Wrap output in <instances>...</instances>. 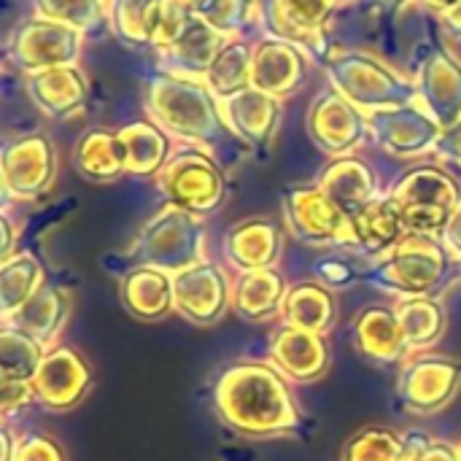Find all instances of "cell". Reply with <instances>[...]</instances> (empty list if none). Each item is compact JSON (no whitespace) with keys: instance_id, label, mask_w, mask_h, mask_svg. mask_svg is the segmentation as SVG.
Here are the masks:
<instances>
[{"instance_id":"6da1fadb","label":"cell","mask_w":461,"mask_h":461,"mask_svg":"<svg viewBox=\"0 0 461 461\" xmlns=\"http://www.w3.org/2000/svg\"><path fill=\"white\" fill-rule=\"evenodd\" d=\"M213 405L219 419L240 438H308V419L289 389V378H284L273 365H230L213 386Z\"/></svg>"},{"instance_id":"7a4b0ae2","label":"cell","mask_w":461,"mask_h":461,"mask_svg":"<svg viewBox=\"0 0 461 461\" xmlns=\"http://www.w3.org/2000/svg\"><path fill=\"white\" fill-rule=\"evenodd\" d=\"M146 111L170 138L211 151L216 159L224 151H249L227 127L219 100L200 78L159 70L146 84Z\"/></svg>"},{"instance_id":"3957f363","label":"cell","mask_w":461,"mask_h":461,"mask_svg":"<svg viewBox=\"0 0 461 461\" xmlns=\"http://www.w3.org/2000/svg\"><path fill=\"white\" fill-rule=\"evenodd\" d=\"M381 292L402 297H440L456 278L461 265L451 257L446 243L435 235L408 232L373 270L362 276Z\"/></svg>"},{"instance_id":"277c9868","label":"cell","mask_w":461,"mask_h":461,"mask_svg":"<svg viewBox=\"0 0 461 461\" xmlns=\"http://www.w3.org/2000/svg\"><path fill=\"white\" fill-rule=\"evenodd\" d=\"M332 89L359 111H386L419 100L416 81L367 51H332L324 62Z\"/></svg>"},{"instance_id":"5b68a950","label":"cell","mask_w":461,"mask_h":461,"mask_svg":"<svg viewBox=\"0 0 461 461\" xmlns=\"http://www.w3.org/2000/svg\"><path fill=\"white\" fill-rule=\"evenodd\" d=\"M132 267H154L162 273H181L205 259V227L203 219L165 205L138 232L130 249Z\"/></svg>"},{"instance_id":"8992f818","label":"cell","mask_w":461,"mask_h":461,"mask_svg":"<svg viewBox=\"0 0 461 461\" xmlns=\"http://www.w3.org/2000/svg\"><path fill=\"white\" fill-rule=\"evenodd\" d=\"M157 186L167 205L189 211L200 219L216 213L230 197L224 165L211 151L186 143L170 154L167 165L157 176Z\"/></svg>"},{"instance_id":"52a82bcc","label":"cell","mask_w":461,"mask_h":461,"mask_svg":"<svg viewBox=\"0 0 461 461\" xmlns=\"http://www.w3.org/2000/svg\"><path fill=\"white\" fill-rule=\"evenodd\" d=\"M389 197L394 200L408 232L440 238L461 203V186L448 170L438 165H419L400 176L389 189Z\"/></svg>"},{"instance_id":"ba28073f","label":"cell","mask_w":461,"mask_h":461,"mask_svg":"<svg viewBox=\"0 0 461 461\" xmlns=\"http://www.w3.org/2000/svg\"><path fill=\"white\" fill-rule=\"evenodd\" d=\"M284 224L305 246L354 249L351 219L324 194L319 184H292L281 192Z\"/></svg>"},{"instance_id":"9c48e42d","label":"cell","mask_w":461,"mask_h":461,"mask_svg":"<svg viewBox=\"0 0 461 461\" xmlns=\"http://www.w3.org/2000/svg\"><path fill=\"white\" fill-rule=\"evenodd\" d=\"M338 5L330 0H265L262 19L270 38L286 41L297 46L311 62L324 68L330 51L327 27L335 16Z\"/></svg>"},{"instance_id":"30bf717a","label":"cell","mask_w":461,"mask_h":461,"mask_svg":"<svg viewBox=\"0 0 461 461\" xmlns=\"http://www.w3.org/2000/svg\"><path fill=\"white\" fill-rule=\"evenodd\" d=\"M461 389V365L443 354H413L397 378V397L413 416L440 413Z\"/></svg>"},{"instance_id":"8fae6325","label":"cell","mask_w":461,"mask_h":461,"mask_svg":"<svg viewBox=\"0 0 461 461\" xmlns=\"http://www.w3.org/2000/svg\"><path fill=\"white\" fill-rule=\"evenodd\" d=\"M81 51H84L81 30L41 16L22 22L8 43L11 62L27 76L59 65H78Z\"/></svg>"},{"instance_id":"7c38bea8","label":"cell","mask_w":461,"mask_h":461,"mask_svg":"<svg viewBox=\"0 0 461 461\" xmlns=\"http://www.w3.org/2000/svg\"><path fill=\"white\" fill-rule=\"evenodd\" d=\"M370 140L392 157L416 159L435 154L443 127L429 116V111L416 100L408 105L367 113Z\"/></svg>"},{"instance_id":"4fadbf2b","label":"cell","mask_w":461,"mask_h":461,"mask_svg":"<svg viewBox=\"0 0 461 461\" xmlns=\"http://www.w3.org/2000/svg\"><path fill=\"white\" fill-rule=\"evenodd\" d=\"M305 130L313 140V146L338 159L354 154L362 143L370 140V124L367 113L359 111L354 103H348L340 92L327 89L321 92L308 111Z\"/></svg>"},{"instance_id":"5bb4252c","label":"cell","mask_w":461,"mask_h":461,"mask_svg":"<svg viewBox=\"0 0 461 461\" xmlns=\"http://www.w3.org/2000/svg\"><path fill=\"white\" fill-rule=\"evenodd\" d=\"M219 108H221V116H224L227 127L232 130V135L259 162H267L273 154L278 130H281L284 100L249 86V89L221 100Z\"/></svg>"},{"instance_id":"9a60e30c","label":"cell","mask_w":461,"mask_h":461,"mask_svg":"<svg viewBox=\"0 0 461 461\" xmlns=\"http://www.w3.org/2000/svg\"><path fill=\"white\" fill-rule=\"evenodd\" d=\"M232 305V281L227 273L203 259L173 276V308L197 327H213Z\"/></svg>"},{"instance_id":"2e32d148","label":"cell","mask_w":461,"mask_h":461,"mask_svg":"<svg viewBox=\"0 0 461 461\" xmlns=\"http://www.w3.org/2000/svg\"><path fill=\"white\" fill-rule=\"evenodd\" d=\"M0 178L5 192L19 200H35L51 189L57 178L54 146L46 135H22L0 149Z\"/></svg>"},{"instance_id":"e0dca14e","label":"cell","mask_w":461,"mask_h":461,"mask_svg":"<svg viewBox=\"0 0 461 461\" xmlns=\"http://www.w3.org/2000/svg\"><path fill=\"white\" fill-rule=\"evenodd\" d=\"M419 103L446 130L461 116V59L446 46L432 43L416 70Z\"/></svg>"},{"instance_id":"ac0fdd59","label":"cell","mask_w":461,"mask_h":461,"mask_svg":"<svg viewBox=\"0 0 461 461\" xmlns=\"http://www.w3.org/2000/svg\"><path fill=\"white\" fill-rule=\"evenodd\" d=\"M92 386L89 365L70 348H51L46 351L35 378H32V394L54 411H68Z\"/></svg>"},{"instance_id":"d6986e66","label":"cell","mask_w":461,"mask_h":461,"mask_svg":"<svg viewBox=\"0 0 461 461\" xmlns=\"http://www.w3.org/2000/svg\"><path fill=\"white\" fill-rule=\"evenodd\" d=\"M224 257L238 273L278 267L284 257V227L273 219H246L224 235Z\"/></svg>"},{"instance_id":"ffe728a7","label":"cell","mask_w":461,"mask_h":461,"mask_svg":"<svg viewBox=\"0 0 461 461\" xmlns=\"http://www.w3.org/2000/svg\"><path fill=\"white\" fill-rule=\"evenodd\" d=\"M270 365L289 381L313 384L330 367V340L327 335L284 324L270 343Z\"/></svg>"},{"instance_id":"44dd1931","label":"cell","mask_w":461,"mask_h":461,"mask_svg":"<svg viewBox=\"0 0 461 461\" xmlns=\"http://www.w3.org/2000/svg\"><path fill=\"white\" fill-rule=\"evenodd\" d=\"M305 62H311V59L297 46L267 35L254 43L251 86L265 95H273L278 100H286L303 86Z\"/></svg>"},{"instance_id":"7402d4cb","label":"cell","mask_w":461,"mask_h":461,"mask_svg":"<svg viewBox=\"0 0 461 461\" xmlns=\"http://www.w3.org/2000/svg\"><path fill=\"white\" fill-rule=\"evenodd\" d=\"M230 38L216 32L213 27H208L203 19H197L194 14L189 16L186 27L181 30V35L157 51L159 57V68L176 76H186V78H205L208 68L213 65L216 54L224 49Z\"/></svg>"},{"instance_id":"603a6c76","label":"cell","mask_w":461,"mask_h":461,"mask_svg":"<svg viewBox=\"0 0 461 461\" xmlns=\"http://www.w3.org/2000/svg\"><path fill=\"white\" fill-rule=\"evenodd\" d=\"M316 184L324 189V194H327L348 219H354L357 213H362V211L381 194L375 170H373L365 159H359V157H354V154L332 159V162L321 170V176H319Z\"/></svg>"},{"instance_id":"cb8c5ba5","label":"cell","mask_w":461,"mask_h":461,"mask_svg":"<svg viewBox=\"0 0 461 461\" xmlns=\"http://www.w3.org/2000/svg\"><path fill=\"white\" fill-rule=\"evenodd\" d=\"M354 348L373 365L405 362L411 348L402 335L400 319L389 305H370L354 319Z\"/></svg>"},{"instance_id":"d4e9b609","label":"cell","mask_w":461,"mask_h":461,"mask_svg":"<svg viewBox=\"0 0 461 461\" xmlns=\"http://www.w3.org/2000/svg\"><path fill=\"white\" fill-rule=\"evenodd\" d=\"M27 89L35 105L51 119H70L89 100V81L78 65H59L27 76Z\"/></svg>"},{"instance_id":"484cf974","label":"cell","mask_w":461,"mask_h":461,"mask_svg":"<svg viewBox=\"0 0 461 461\" xmlns=\"http://www.w3.org/2000/svg\"><path fill=\"white\" fill-rule=\"evenodd\" d=\"M354 224V249L359 257L378 262L384 259L405 235V224L402 216L394 205V200L389 197V192H381L362 213H357L351 219Z\"/></svg>"},{"instance_id":"4316f807","label":"cell","mask_w":461,"mask_h":461,"mask_svg":"<svg viewBox=\"0 0 461 461\" xmlns=\"http://www.w3.org/2000/svg\"><path fill=\"white\" fill-rule=\"evenodd\" d=\"M286 289V278L278 267L238 273V278L232 281V308L240 319L251 324L278 319Z\"/></svg>"},{"instance_id":"83f0119b","label":"cell","mask_w":461,"mask_h":461,"mask_svg":"<svg viewBox=\"0 0 461 461\" xmlns=\"http://www.w3.org/2000/svg\"><path fill=\"white\" fill-rule=\"evenodd\" d=\"M122 305L140 321H159L173 308V276L154 267H130L119 286Z\"/></svg>"},{"instance_id":"f1b7e54d","label":"cell","mask_w":461,"mask_h":461,"mask_svg":"<svg viewBox=\"0 0 461 461\" xmlns=\"http://www.w3.org/2000/svg\"><path fill=\"white\" fill-rule=\"evenodd\" d=\"M278 319L286 327L327 335L338 321V300L321 281H300L286 289Z\"/></svg>"},{"instance_id":"f546056e","label":"cell","mask_w":461,"mask_h":461,"mask_svg":"<svg viewBox=\"0 0 461 461\" xmlns=\"http://www.w3.org/2000/svg\"><path fill=\"white\" fill-rule=\"evenodd\" d=\"M170 0H111L108 24L130 49H157Z\"/></svg>"},{"instance_id":"4dcf8cb0","label":"cell","mask_w":461,"mask_h":461,"mask_svg":"<svg viewBox=\"0 0 461 461\" xmlns=\"http://www.w3.org/2000/svg\"><path fill=\"white\" fill-rule=\"evenodd\" d=\"M116 132H119V140L124 146L127 173L138 176V178H157L173 154L170 135L159 124H154L151 119L130 122Z\"/></svg>"},{"instance_id":"1f68e13d","label":"cell","mask_w":461,"mask_h":461,"mask_svg":"<svg viewBox=\"0 0 461 461\" xmlns=\"http://www.w3.org/2000/svg\"><path fill=\"white\" fill-rule=\"evenodd\" d=\"M68 316H70V297L57 286L41 284V289L22 305V311H16L8 319V324L27 332L38 343L51 346L59 330L65 327Z\"/></svg>"},{"instance_id":"d6a6232c","label":"cell","mask_w":461,"mask_h":461,"mask_svg":"<svg viewBox=\"0 0 461 461\" xmlns=\"http://www.w3.org/2000/svg\"><path fill=\"white\" fill-rule=\"evenodd\" d=\"M73 165L84 178L97 181V184H108L124 176L127 162H124V146L119 140V132H111L103 127L86 130L76 143Z\"/></svg>"},{"instance_id":"836d02e7","label":"cell","mask_w":461,"mask_h":461,"mask_svg":"<svg viewBox=\"0 0 461 461\" xmlns=\"http://www.w3.org/2000/svg\"><path fill=\"white\" fill-rule=\"evenodd\" d=\"M392 308L400 319L411 354L432 348L446 335L448 313L440 297H402Z\"/></svg>"},{"instance_id":"e575fe53","label":"cell","mask_w":461,"mask_h":461,"mask_svg":"<svg viewBox=\"0 0 461 461\" xmlns=\"http://www.w3.org/2000/svg\"><path fill=\"white\" fill-rule=\"evenodd\" d=\"M251 62H254V43L246 38H230L224 49L216 54L203 81L221 103L251 86Z\"/></svg>"},{"instance_id":"d590c367","label":"cell","mask_w":461,"mask_h":461,"mask_svg":"<svg viewBox=\"0 0 461 461\" xmlns=\"http://www.w3.org/2000/svg\"><path fill=\"white\" fill-rule=\"evenodd\" d=\"M43 267L30 251H16L0 262V319H11L41 289Z\"/></svg>"},{"instance_id":"8d00e7d4","label":"cell","mask_w":461,"mask_h":461,"mask_svg":"<svg viewBox=\"0 0 461 461\" xmlns=\"http://www.w3.org/2000/svg\"><path fill=\"white\" fill-rule=\"evenodd\" d=\"M43 343L30 338L27 332L16 327H3L0 330V373L14 381L32 384L41 362H43Z\"/></svg>"},{"instance_id":"74e56055","label":"cell","mask_w":461,"mask_h":461,"mask_svg":"<svg viewBox=\"0 0 461 461\" xmlns=\"http://www.w3.org/2000/svg\"><path fill=\"white\" fill-rule=\"evenodd\" d=\"M405 435L389 427H365L346 446L340 461H405Z\"/></svg>"},{"instance_id":"f35d334b","label":"cell","mask_w":461,"mask_h":461,"mask_svg":"<svg viewBox=\"0 0 461 461\" xmlns=\"http://www.w3.org/2000/svg\"><path fill=\"white\" fill-rule=\"evenodd\" d=\"M189 8L197 19L227 38H240V32L257 19V0H192Z\"/></svg>"},{"instance_id":"ab89813d","label":"cell","mask_w":461,"mask_h":461,"mask_svg":"<svg viewBox=\"0 0 461 461\" xmlns=\"http://www.w3.org/2000/svg\"><path fill=\"white\" fill-rule=\"evenodd\" d=\"M32 5L35 16L76 27L84 35L97 32L108 22L103 0H32Z\"/></svg>"},{"instance_id":"60d3db41","label":"cell","mask_w":461,"mask_h":461,"mask_svg":"<svg viewBox=\"0 0 461 461\" xmlns=\"http://www.w3.org/2000/svg\"><path fill=\"white\" fill-rule=\"evenodd\" d=\"M405 446H408L405 461H461L456 446L446 440H435L427 432H405Z\"/></svg>"},{"instance_id":"b9f144b4","label":"cell","mask_w":461,"mask_h":461,"mask_svg":"<svg viewBox=\"0 0 461 461\" xmlns=\"http://www.w3.org/2000/svg\"><path fill=\"white\" fill-rule=\"evenodd\" d=\"M14 461H68L62 446L49 435H27L16 443Z\"/></svg>"},{"instance_id":"7bdbcfd3","label":"cell","mask_w":461,"mask_h":461,"mask_svg":"<svg viewBox=\"0 0 461 461\" xmlns=\"http://www.w3.org/2000/svg\"><path fill=\"white\" fill-rule=\"evenodd\" d=\"M359 278H362V276L357 273V267H351V265L343 262V259L327 257V259L316 262V281H321V284L330 286V289L354 284V281H359Z\"/></svg>"},{"instance_id":"ee69618b","label":"cell","mask_w":461,"mask_h":461,"mask_svg":"<svg viewBox=\"0 0 461 461\" xmlns=\"http://www.w3.org/2000/svg\"><path fill=\"white\" fill-rule=\"evenodd\" d=\"M32 397H35V394H32V384L14 381V378H5V375L0 373V416L19 411V408L27 405Z\"/></svg>"},{"instance_id":"f6af8a7d","label":"cell","mask_w":461,"mask_h":461,"mask_svg":"<svg viewBox=\"0 0 461 461\" xmlns=\"http://www.w3.org/2000/svg\"><path fill=\"white\" fill-rule=\"evenodd\" d=\"M435 154H438L440 159L454 162V165H459L461 167V116L456 119V124H451V127L443 130Z\"/></svg>"},{"instance_id":"bcb514c9","label":"cell","mask_w":461,"mask_h":461,"mask_svg":"<svg viewBox=\"0 0 461 461\" xmlns=\"http://www.w3.org/2000/svg\"><path fill=\"white\" fill-rule=\"evenodd\" d=\"M440 240L446 243V249L451 251V257H454V259L461 265V203L456 205V211H454L451 221L446 224V230H443V235H440Z\"/></svg>"},{"instance_id":"7dc6e473","label":"cell","mask_w":461,"mask_h":461,"mask_svg":"<svg viewBox=\"0 0 461 461\" xmlns=\"http://www.w3.org/2000/svg\"><path fill=\"white\" fill-rule=\"evenodd\" d=\"M16 443L19 440H14L5 419H0V461H14V456H16Z\"/></svg>"},{"instance_id":"c3c4849f","label":"cell","mask_w":461,"mask_h":461,"mask_svg":"<svg viewBox=\"0 0 461 461\" xmlns=\"http://www.w3.org/2000/svg\"><path fill=\"white\" fill-rule=\"evenodd\" d=\"M14 227H11V221L0 213V262L5 259V257H11L14 254Z\"/></svg>"},{"instance_id":"681fc988","label":"cell","mask_w":461,"mask_h":461,"mask_svg":"<svg viewBox=\"0 0 461 461\" xmlns=\"http://www.w3.org/2000/svg\"><path fill=\"white\" fill-rule=\"evenodd\" d=\"M443 27H446V32L454 38V41H461V3L456 5V8H451L443 19Z\"/></svg>"},{"instance_id":"f907efd6","label":"cell","mask_w":461,"mask_h":461,"mask_svg":"<svg viewBox=\"0 0 461 461\" xmlns=\"http://www.w3.org/2000/svg\"><path fill=\"white\" fill-rule=\"evenodd\" d=\"M419 3H421L429 14H435V16H440V19H443L451 8H456V5H459L461 0H419Z\"/></svg>"},{"instance_id":"816d5d0a","label":"cell","mask_w":461,"mask_h":461,"mask_svg":"<svg viewBox=\"0 0 461 461\" xmlns=\"http://www.w3.org/2000/svg\"><path fill=\"white\" fill-rule=\"evenodd\" d=\"M373 3H378V5L386 8V11H402V8L411 5L413 0H373Z\"/></svg>"},{"instance_id":"f5cc1de1","label":"cell","mask_w":461,"mask_h":461,"mask_svg":"<svg viewBox=\"0 0 461 461\" xmlns=\"http://www.w3.org/2000/svg\"><path fill=\"white\" fill-rule=\"evenodd\" d=\"M332 5H338V8H343V5H351V3H357V0H330Z\"/></svg>"},{"instance_id":"db71d44e","label":"cell","mask_w":461,"mask_h":461,"mask_svg":"<svg viewBox=\"0 0 461 461\" xmlns=\"http://www.w3.org/2000/svg\"><path fill=\"white\" fill-rule=\"evenodd\" d=\"M3 197H11V194L5 192V184H3V178H0V203H3Z\"/></svg>"},{"instance_id":"11a10c76","label":"cell","mask_w":461,"mask_h":461,"mask_svg":"<svg viewBox=\"0 0 461 461\" xmlns=\"http://www.w3.org/2000/svg\"><path fill=\"white\" fill-rule=\"evenodd\" d=\"M459 459H461V443H459Z\"/></svg>"},{"instance_id":"9f6ffc18","label":"cell","mask_w":461,"mask_h":461,"mask_svg":"<svg viewBox=\"0 0 461 461\" xmlns=\"http://www.w3.org/2000/svg\"><path fill=\"white\" fill-rule=\"evenodd\" d=\"M181 3H192V0H181Z\"/></svg>"},{"instance_id":"6f0895ef","label":"cell","mask_w":461,"mask_h":461,"mask_svg":"<svg viewBox=\"0 0 461 461\" xmlns=\"http://www.w3.org/2000/svg\"><path fill=\"white\" fill-rule=\"evenodd\" d=\"M103 3H111V0H103Z\"/></svg>"}]
</instances>
